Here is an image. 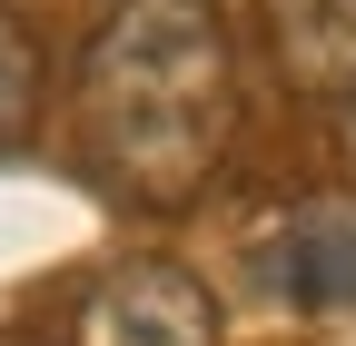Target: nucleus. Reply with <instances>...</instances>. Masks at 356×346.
Instances as JSON below:
<instances>
[{
  "instance_id": "f03ea898",
  "label": "nucleus",
  "mask_w": 356,
  "mask_h": 346,
  "mask_svg": "<svg viewBox=\"0 0 356 346\" xmlns=\"http://www.w3.org/2000/svg\"><path fill=\"white\" fill-rule=\"evenodd\" d=\"M79 346H218V297L168 267V257H129L79 297Z\"/></svg>"
},
{
  "instance_id": "20e7f679",
  "label": "nucleus",
  "mask_w": 356,
  "mask_h": 346,
  "mask_svg": "<svg viewBox=\"0 0 356 346\" xmlns=\"http://www.w3.org/2000/svg\"><path fill=\"white\" fill-rule=\"evenodd\" d=\"M257 30L297 99H356V0H257Z\"/></svg>"
},
{
  "instance_id": "7ed1b4c3",
  "label": "nucleus",
  "mask_w": 356,
  "mask_h": 346,
  "mask_svg": "<svg viewBox=\"0 0 356 346\" xmlns=\"http://www.w3.org/2000/svg\"><path fill=\"white\" fill-rule=\"evenodd\" d=\"M248 267L287 307H356V198H307L248 247Z\"/></svg>"
},
{
  "instance_id": "f257e3e1",
  "label": "nucleus",
  "mask_w": 356,
  "mask_h": 346,
  "mask_svg": "<svg viewBox=\"0 0 356 346\" xmlns=\"http://www.w3.org/2000/svg\"><path fill=\"white\" fill-rule=\"evenodd\" d=\"M228 40L208 0H119L79 50V149L129 208H188L228 149Z\"/></svg>"
},
{
  "instance_id": "423d86ee",
  "label": "nucleus",
  "mask_w": 356,
  "mask_h": 346,
  "mask_svg": "<svg viewBox=\"0 0 356 346\" xmlns=\"http://www.w3.org/2000/svg\"><path fill=\"white\" fill-rule=\"evenodd\" d=\"M337 139H346V168H356V99H346V129H337Z\"/></svg>"
},
{
  "instance_id": "39448f33",
  "label": "nucleus",
  "mask_w": 356,
  "mask_h": 346,
  "mask_svg": "<svg viewBox=\"0 0 356 346\" xmlns=\"http://www.w3.org/2000/svg\"><path fill=\"white\" fill-rule=\"evenodd\" d=\"M30 119H40V50H30V30L0 10V158L30 139Z\"/></svg>"
}]
</instances>
